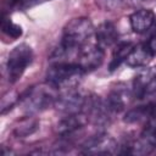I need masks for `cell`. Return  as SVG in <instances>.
Segmentation results:
<instances>
[{"label": "cell", "mask_w": 156, "mask_h": 156, "mask_svg": "<svg viewBox=\"0 0 156 156\" xmlns=\"http://www.w3.org/2000/svg\"><path fill=\"white\" fill-rule=\"evenodd\" d=\"M58 94V89L45 82L44 84L28 88L27 91L22 95V99L20 100L27 115H34L45 111L50 107H54Z\"/></svg>", "instance_id": "1"}, {"label": "cell", "mask_w": 156, "mask_h": 156, "mask_svg": "<svg viewBox=\"0 0 156 156\" xmlns=\"http://www.w3.org/2000/svg\"><path fill=\"white\" fill-rule=\"evenodd\" d=\"M85 72L77 65L69 62H52L45 73V82L60 91L77 88Z\"/></svg>", "instance_id": "2"}, {"label": "cell", "mask_w": 156, "mask_h": 156, "mask_svg": "<svg viewBox=\"0 0 156 156\" xmlns=\"http://www.w3.org/2000/svg\"><path fill=\"white\" fill-rule=\"evenodd\" d=\"M33 61V50L28 44H20L15 46L6 61V74L7 80L13 84L21 79L28 66Z\"/></svg>", "instance_id": "3"}, {"label": "cell", "mask_w": 156, "mask_h": 156, "mask_svg": "<svg viewBox=\"0 0 156 156\" xmlns=\"http://www.w3.org/2000/svg\"><path fill=\"white\" fill-rule=\"evenodd\" d=\"M132 93L145 104H156V66L144 68L134 77Z\"/></svg>", "instance_id": "4"}, {"label": "cell", "mask_w": 156, "mask_h": 156, "mask_svg": "<svg viewBox=\"0 0 156 156\" xmlns=\"http://www.w3.org/2000/svg\"><path fill=\"white\" fill-rule=\"evenodd\" d=\"M89 95L83 94L78 90V88H72L67 90H62L58 94V98L55 102L56 110H58L63 115H74L87 111V106L89 102Z\"/></svg>", "instance_id": "5"}, {"label": "cell", "mask_w": 156, "mask_h": 156, "mask_svg": "<svg viewBox=\"0 0 156 156\" xmlns=\"http://www.w3.org/2000/svg\"><path fill=\"white\" fill-rule=\"evenodd\" d=\"M117 141L106 133H98L87 139L82 145L83 154L90 155H111L118 152Z\"/></svg>", "instance_id": "6"}, {"label": "cell", "mask_w": 156, "mask_h": 156, "mask_svg": "<svg viewBox=\"0 0 156 156\" xmlns=\"http://www.w3.org/2000/svg\"><path fill=\"white\" fill-rule=\"evenodd\" d=\"M105 58V50L102 48H100L96 43L95 44H90L88 46H85L77 60V65L85 72H91L98 69Z\"/></svg>", "instance_id": "7"}, {"label": "cell", "mask_w": 156, "mask_h": 156, "mask_svg": "<svg viewBox=\"0 0 156 156\" xmlns=\"http://www.w3.org/2000/svg\"><path fill=\"white\" fill-rule=\"evenodd\" d=\"M132 98H134L132 89H128L124 84H117L108 91L105 104L111 113H119L127 108Z\"/></svg>", "instance_id": "8"}, {"label": "cell", "mask_w": 156, "mask_h": 156, "mask_svg": "<svg viewBox=\"0 0 156 156\" xmlns=\"http://www.w3.org/2000/svg\"><path fill=\"white\" fill-rule=\"evenodd\" d=\"M89 122V116L85 112L65 115L56 124V132L62 138H69L76 132L84 128Z\"/></svg>", "instance_id": "9"}, {"label": "cell", "mask_w": 156, "mask_h": 156, "mask_svg": "<svg viewBox=\"0 0 156 156\" xmlns=\"http://www.w3.org/2000/svg\"><path fill=\"white\" fill-rule=\"evenodd\" d=\"M156 16L149 9H139L138 11L133 12L129 17V23L134 33L144 34L150 30V28L155 24Z\"/></svg>", "instance_id": "10"}, {"label": "cell", "mask_w": 156, "mask_h": 156, "mask_svg": "<svg viewBox=\"0 0 156 156\" xmlns=\"http://www.w3.org/2000/svg\"><path fill=\"white\" fill-rule=\"evenodd\" d=\"M118 41V30L116 26L110 22L105 21L95 28V43L102 48L104 50L106 48H110Z\"/></svg>", "instance_id": "11"}, {"label": "cell", "mask_w": 156, "mask_h": 156, "mask_svg": "<svg viewBox=\"0 0 156 156\" xmlns=\"http://www.w3.org/2000/svg\"><path fill=\"white\" fill-rule=\"evenodd\" d=\"M154 56L155 55L151 52V50L149 49V46H147L146 43L138 44V45L134 46V49L129 54L126 63H127V66H129L132 68L145 67L152 60Z\"/></svg>", "instance_id": "12"}, {"label": "cell", "mask_w": 156, "mask_h": 156, "mask_svg": "<svg viewBox=\"0 0 156 156\" xmlns=\"http://www.w3.org/2000/svg\"><path fill=\"white\" fill-rule=\"evenodd\" d=\"M38 129H39V119L32 115H27L16 122L12 132L17 138H24L35 133Z\"/></svg>", "instance_id": "13"}, {"label": "cell", "mask_w": 156, "mask_h": 156, "mask_svg": "<svg viewBox=\"0 0 156 156\" xmlns=\"http://www.w3.org/2000/svg\"><path fill=\"white\" fill-rule=\"evenodd\" d=\"M135 44L132 41H121L117 44L116 49L113 50L112 54V58L108 63V69L110 72H113L115 69H117L123 62L127 61L129 54L132 52V50L134 49Z\"/></svg>", "instance_id": "14"}, {"label": "cell", "mask_w": 156, "mask_h": 156, "mask_svg": "<svg viewBox=\"0 0 156 156\" xmlns=\"http://www.w3.org/2000/svg\"><path fill=\"white\" fill-rule=\"evenodd\" d=\"M154 104H145L136 106L134 108H130L126 112L123 121L127 123H139V122H146L152 112Z\"/></svg>", "instance_id": "15"}, {"label": "cell", "mask_w": 156, "mask_h": 156, "mask_svg": "<svg viewBox=\"0 0 156 156\" xmlns=\"http://www.w3.org/2000/svg\"><path fill=\"white\" fill-rule=\"evenodd\" d=\"M1 30H2V33H5L6 35H9L13 39L20 38L23 33L21 26L13 23L10 18H7L5 16H2V18H1Z\"/></svg>", "instance_id": "16"}, {"label": "cell", "mask_w": 156, "mask_h": 156, "mask_svg": "<svg viewBox=\"0 0 156 156\" xmlns=\"http://www.w3.org/2000/svg\"><path fill=\"white\" fill-rule=\"evenodd\" d=\"M18 96L13 93V91H7L2 98H1V113H6L9 110H11L13 107V105L18 101Z\"/></svg>", "instance_id": "17"}, {"label": "cell", "mask_w": 156, "mask_h": 156, "mask_svg": "<svg viewBox=\"0 0 156 156\" xmlns=\"http://www.w3.org/2000/svg\"><path fill=\"white\" fill-rule=\"evenodd\" d=\"M146 44H147V46H149V49L151 50V52L154 54V55H156V33H154L149 39H147V41H145Z\"/></svg>", "instance_id": "18"}, {"label": "cell", "mask_w": 156, "mask_h": 156, "mask_svg": "<svg viewBox=\"0 0 156 156\" xmlns=\"http://www.w3.org/2000/svg\"><path fill=\"white\" fill-rule=\"evenodd\" d=\"M154 1L155 0H132V4L134 6L140 7V9H146V6L150 5V4H152Z\"/></svg>", "instance_id": "19"}]
</instances>
